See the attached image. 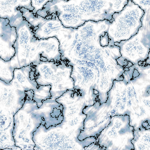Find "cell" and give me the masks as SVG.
Listing matches in <instances>:
<instances>
[{
    "mask_svg": "<svg viewBox=\"0 0 150 150\" xmlns=\"http://www.w3.org/2000/svg\"><path fill=\"white\" fill-rule=\"evenodd\" d=\"M132 73V77L130 80H133L135 78L139 76L140 75L137 69L134 67L133 68V71Z\"/></svg>",
    "mask_w": 150,
    "mask_h": 150,
    "instance_id": "cell-16",
    "label": "cell"
},
{
    "mask_svg": "<svg viewBox=\"0 0 150 150\" xmlns=\"http://www.w3.org/2000/svg\"><path fill=\"white\" fill-rule=\"evenodd\" d=\"M19 6L23 7L33 11L31 0H0V17L9 19Z\"/></svg>",
    "mask_w": 150,
    "mask_h": 150,
    "instance_id": "cell-11",
    "label": "cell"
},
{
    "mask_svg": "<svg viewBox=\"0 0 150 150\" xmlns=\"http://www.w3.org/2000/svg\"><path fill=\"white\" fill-rule=\"evenodd\" d=\"M14 115L10 113L0 110V132H2L0 133L1 134H2V138H1V139H3L5 137L6 134H7L8 139V134L11 137L14 139L13 136L9 133L13 135L14 127Z\"/></svg>",
    "mask_w": 150,
    "mask_h": 150,
    "instance_id": "cell-12",
    "label": "cell"
},
{
    "mask_svg": "<svg viewBox=\"0 0 150 150\" xmlns=\"http://www.w3.org/2000/svg\"><path fill=\"white\" fill-rule=\"evenodd\" d=\"M147 60L148 61L150 62V51L149 52V54Z\"/></svg>",
    "mask_w": 150,
    "mask_h": 150,
    "instance_id": "cell-17",
    "label": "cell"
},
{
    "mask_svg": "<svg viewBox=\"0 0 150 150\" xmlns=\"http://www.w3.org/2000/svg\"><path fill=\"white\" fill-rule=\"evenodd\" d=\"M73 66L63 60L41 61L31 64L30 74L38 85L50 86L53 100L66 92L74 90V81L71 77Z\"/></svg>",
    "mask_w": 150,
    "mask_h": 150,
    "instance_id": "cell-1",
    "label": "cell"
},
{
    "mask_svg": "<svg viewBox=\"0 0 150 150\" xmlns=\"http://www.w3.org/2000/svg\"><path fill=\"white\" fill-rule=\"evenodd\" d=\"M14 74L10 69L7 61L0 58V80L7 83L13 79Z\"/></svg>",
    "mask_w": 150,
    "mask_h": 150,
    "instance_id": "cell-13",
    "label": "cell"
},
{
    "mask_svg": "<svg viewBox=\"0 0 150 150\" xmlns=\"http://www.w3.org/2000/svg\"><path fill=\"white\" fill-rule=\"evenodd\" d=\"M144 11L132 0H128L123 9L112 15L114 43L127 40L136 35L142 26L141 19Z\"/></svg>",
    "mask_w": 150,
    "mask_h": 150,
    "instance_id": "cell-5",
    "label": "cell"
},
{
    "mask_svg": "<svg viewBox=\"0 0 150 150\" xmlns=\"http://www.w3.org/2000/svg\"><path fill=\"white\" fill-rule=\"evenodd\" d=\"M134 129L128 115H115L96 139L102 150H134Z\"/></svg>",
    "mask_w": 150,
    "mask_h": 150,
    "instance_id": "cell-3",
    "label": "cell"
},
{
    "mask_svg": "<svg viewBox=\"0 0 150 150\" xmlns=\"http://www.w3.org/2000/svg\"><path fill=\"white\" fill-rule=\"evenodd\" d=\"M132 1L144 12L141 19L142 26L129 40L115 43L114 45L120 48L121 56L117 60L126 61L134 65L145 62L150 51V0Z\"/></svg>",
    "mask_w": 150,
    "mask_h": 150,
    "instance_id": "cell-2",
    "label": "cell"
},
{
    "mask_svg": "<svg viewBox=\"0 0 150 150\" xmlns=\"http://www.w3.org/2000/svg\"><path fill=\"white\" fill-rule=\"evenodd\" d=\"M56 100L63 107L64 121L73 119H85L87 115L83 112V110L92 105L85 96L75 89L66 92Z\"/></svg>",
    "mask_w": 150,
    "mask_h": 150,
    "instance_id": "cell-8",
    "label": "cell"
},
{
    "mask_svg": "<svg viewBox=\"0 0 150 150\" xmlns=\"http://www.w3.org/2000/svg\"><path fill=\"white\" fill-rule=\"evenodd\" d=\"M83 112L87 117L83 130L78 137L80 141L91 137L97 139L109 124L112 117L115 115L116 111L107 101L102 104L97 101L93 105L85 107Z\"/></svg>",
    "mask_w": 150,
    "mask_h": 150,
    "instance_id": "cell-6",
    "label": "cell"
},
{
    "mask_svg": "<svg viewBox=\"0 0 150 150\" xmlns=\"http://www.w3.org/2000/svg\"><path fill=\"white\" fill-rule=\"evenodd\" d=\"M31 69V64L21 68L15 69L13 71V78L25 91H32L34 92V100L40 107L44 101L51 98V86L38 85L30 74Z\"/></svg>",
    "mask_w": 150,
    "mask_h": 150,
    "instance_id": "cell-9",
    "label": "cell"
},
{
    "mask_svg": "<svg viewBox=\"0 0 150 150\" xmlns=\"http://www.w3.org/2000/svg\"><path fill=\"white\" fill-rule=\"evenodd\" d=\"M84 150H102L100 146L96 142L85 147Z\"/></svg>",
    "mask_w": 150,
    "mask_h": 150,
    "instance_id": "cell-15",
    "label": "cell"
},
{
    "mask_svg": "<svg viewBox=\"0 0 150 150\" xmlns=\"http://www.w3.org/2000/svg\"><path fill=\"white\" fill-rule=\"evenodd\" d=\"M50 0H31V6L34 8L33 12L35 14L38 11L42 10L44 8V6Z\"/></svg>",
    "mask_w": 150,
    "mask_h": 150,
    "instance_id": "cell-14",
    "label": "cell"
},
{
    "mask_svg": "<svg viewBox=\"0 0 150 150\" xmlns=\"http://www.w3.org/2000/svg\"><path fill=\"white\" fill-rule=\"evenodd\" d=\"M18 8L38 39L56 37L60 42L65 38L67 28L63 26L56 14L40 11L35 14L23 7L19 6Z\"/></svg>",
    "mask_w": 150,
    "mask_h": 150,
    "instance_id": "cell-4",
    "label": "cell"
},
{
    "mask_svg": "<svg viewBox=\"0 0 150 150\" xmlns=\"http://www.w3.org/2000/svg\"><path fill=\"white\" fill-rule=\"evenodd\" d=\"M33 91H26L0 80V110L14 115L23 105L28 97L34 99Z\"/></svg>",
    "mask_w": 150,
    "mask_h": 150,
    "instance_id": "cell-7",
    "label": "cell"
},
{
    "mask_svg": "<svg viewBox=\"0 0 150 150\" xmlns=\"http://www.w3.org/2000/svg\"><path fill=\"white\" fill-rule=\"evenodd\" d=\"M17 38L16 28L11 26L8 19L0 18V58L8 61L15 56Z\"/></svg>",
    "mask_w": 150,
    "mask_h": 150,
    "instance_id": "cell-10",
    "label": "cell"
}]
</instances>
